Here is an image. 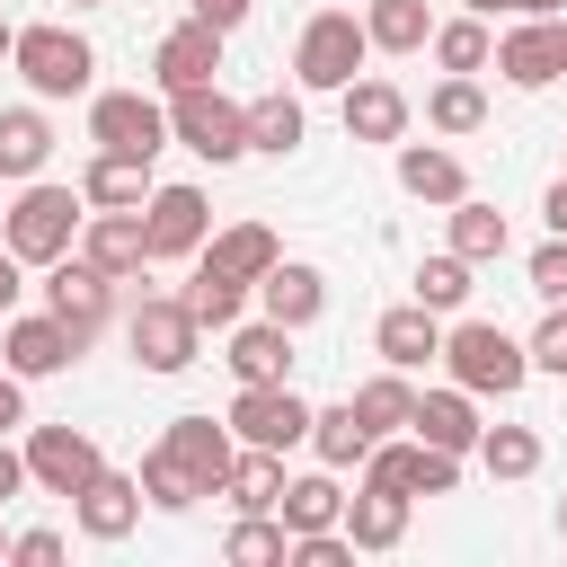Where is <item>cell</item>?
I'll return each mask as SVG.
<instances>
[{"label":"cell","mask_w":567,"mask_h":567,"mask_svg":"<svg viewBox=\"0 0 567 567\" xmlns=\"http://www.w3.org/2000/svg\"><path fill=\"white\" fill-rule=\"evenodd\" d=\"M80 221H89V204H80V186H53V177H27V186H18V204H0V248H9L18 266H53V257H71V239H80Z\"/></svg>","instance_id":"1"},{"label":"cell","mask_w":567,"mask_h":567,"mask_svg":"<svg viewBox=\"0 0 567 567\" xmlns=\"http://www.w3.org/2000/svg\"><path fill=\"white\" fill-rule=\"evenodd\" d=\"M470 399H514L523 381H532V354H523V337H505L496 319H461V328H443V354H434Z\"/></svg>","instance_id":"2"},{"label":"cell","mask_w":567,"mask_h":567,"mask_svg":"<svg viewBox=\"0 0 567 567\" xmlns=\"http://www.w3.org/2000/svg\"><path fill=\"white\" fill-rule=\"evenodd\" d=\"M168 142H186L195 159L230 168V159H248V106L221 97V80H204V89H168Z\"/></svg>","instance_id":"3"},{"label":"cell","mask_w":567,"mask_h":567,"mask_svg":"<svg viewBox=\"0 0 567 567\" xmlns=\"http://www.w3.org/2000/svg\"><path fill=\"white\" fill-rule=\"evenodd\" d=\"M9 71L35 89V97H80L89 89V71H97V53H89V35L80 27H18V44H9Z\"/></svg>","instance_id":"4"},{"label":"cell","mask_w":567,"mask_h":567,"mask_svg":"<svg viewBox=\"0 0 567 567\" xmlns=\"http://www.w3.org/2000/svg\"><path fill=\"white\" fill-rule=\"evenodd\" d=\"M363 62H372V35H363L354 9H319V18L301 27V44H292V80H301V89H328V97H337Z\"/></svg>","instance_id":"5"},{"label":"cell","mask_w":567,"mask_h":567,"mask_svg":"<svg viewBox=\"0 0 567 567\" xmlns=\"http://www.w3.org/2000/svg\"><path fill=\"white\" fill-rule=\"evenodd\" d=\"M124 346H133V363L142 372H186L195 354H204V328H195V310L177 301V292H142V310L124 319Z\"/></svg>","instance_id":"6"},{"label":"cell","mask_w":567,"mask_h":567,"mask_svg":"<svg viewBox=\"0 0 567 567\" xmlns=\"http://www.w3.org/2000/svg\"><path fill=\"white\" fill-rule=\"evenodd\" d=\"M89 142L124 151V159H159L168 151V106L151 89H97L89 97Z\"/></svg>","instance_id":"7"},{"label":"cell","mask_w":567,"mask_h":567,"mask_svg":"<svg viewBox=\"0 0 567 567\" xmlns=\"http://www.w3.org/2000/svg\"><path fill=\"white\" fill-rule=\"evenodd\" d=\"M221 425L239 443H257V452H292V443H310V399L292 381H239V399H230Z\"/></svg>","instance_id":"8"},{"label":"cell","mask_w":567,"mask_h":567,"mask_svg":"<svg viewBox=\"0 0 567 567\" xmlns=\"http://www.w3.org/2000/svg\"><path fill=\"white\" fill-rule=\"evenodd\" d=\"M97 470H106L97 434H80V425H35V434H27V487H44V496H80Z\"/></svg>","instance_id":"9"},{"label":"cell","mask_w":567,"mask_h":567,"mask_svg":"<svg viewBox=\"0 0 567 567\" xmlns=\"http://www.w3.org/2000/svg\"><path fill=\"white\" fill-rule=\"evenodd\" d=\"M514 89H549V80H567V9L558 18H514L505 35H496V53H487Z\"/></svg>","instance_id":"10"},{"label":"cell","mask_w":567,"mask_h":567,"mask_svg":"<svg viewBox=\"0 0 567 567\" xmlns=\"http://www.w3.org/2000/svg\"><path fill=\"white\" fill-rule=\"evenodd\" d=\"M142 239H151V266H159V257H195V248L213 239L204 186H151V195H142Z\"/></svg>","instance_id":"11"},{"label":"cell","mask_w":567,"mask_h":567,"mask_svg":"<svg viewBox=\"0 0 567 567\" xmlns=\"http://www.w3.org/2000/svg\"><path fill=\"white\" fill-rule=\"evenodd\" d=\"M89 354V337L80 328H62L53 310H35V319H9L0 328V363L18 372V381H53V372H71Z\"/></svg>","instance_id":"12"},{"label":"cell","mask_w":567,"mask_h":567,"mask_svg":"<svg viewBox=\"0 0 567 567\" xmlns=\"http://www.w3.org/2000/svg\"><path fill=\"white\" fill-rule=\"evenodd\" d=\"M44 310L97 346V328H106V310H115V284H106V275L71 248V257H53V266H44Z\"/></svg>","instance_id":"13"},{"label":"cell","mask_w":567,"mask_h":567,"mask_svg":"<svg viewBox=\"0 0 567 567\" xmlns=\"http://www.w3.org/2000/svg\"><path fill=\"white\" fill-rule=\"evenodd\" d=\"M159 452L195 478V496H221V478H230V452H239V434L221 425V416H168V434H159Z\"/></svg>","instance_id":"14"},{"label":"cell","mask_w":567,"mask_h":567,"mask_svg":"<svg viewBox=\"0 0 567 567\" xmlns=\"http://www.w3.org/2000/svg\"><path fill=\"white\" fill-rule=\"evenodd\" d=\"M337 115H346V142H408V89L399 80H372V71H354L346 89H337Z\"/></svg>","instance_id":"15"},{"label":"cell","mask_w":567,"mask_h":567,"mask_svg":"<svg viewBox=\"0 0 567 567\" xmlns=\"http://www.w3.org/2000/svg\"><path fill=\"white\" fill-rule=\"evenodd\" d=\"M151 80H159V89H204V80H221V27H204V18L168 27V35L151 44Z\"/></svg>","instance_id":"16"},{"label":"cell","mask_w":567,"mask_h":567,"mask_svg":"<svg viewBox=\"0 0 567 567\" xmlns=\"http://www.w3.org/2000/svg\"><path fill=\"white\" fill-rule=\"evenodd\" d=\"M106 284H133L142 266H151V239H142V213H89L80 221V239H71Z\"/></svg>","instance_id":"17"},{"label":"cell","mask_w":567,"mask_h":567,"mask_svg":"<svg viewBox=\"0 0 567 567\" xmlns=\"http://www.w3.org/2000/svg\"><path fill=\"white\" fill-rule=\"evenodd\" d=\"M372 354H381L390 372H425V363L443 354V310H425V301L381 310V319H372Z\"/></svg>","instance_id":"18"},{"label":"cell","mask_w":567,"mask_h":567,"mask_svg":"<svg viewBox=\"0 0 567 567\" xmlns=\"http://www.w3.org/2000/svg\"><path fill=\"white\" fill-rule=\"evenodd\" d=\"M257 301H266V319H284V328H310V319L328 310V275H319L310 257H275V266L257 275Z\"/></svg>","instance_id":"19"},{"label":"cell","mask_w":567,"mask_h":567,"mask_svg":"<svg viewBox=\"0 0 567 567\" xmlns=\"http://www.w3.org/2000/svg\"><path fill=\"white\" fill-rule=\"evenodd\" d=\"M71 523H80L89 540H124V532L142 523V478H124V470H97V478L71 496Z\"/></svg>","instance_id":"20"},{"label":"cell","mask_w":567,"mask_h":567,"mask_svg":"<svg viewBox=\"0 0 567 567\" xmlns=\"http://www.w3.org/2000/svg\"><path fill=\"white\" fill-rule=\"evenodd\" d=\"M195 257H204L213 275H230V284H248V292H257V275H266V266L284 257V239H275L266 221H230V230H213V239H204Z\"/></svg>","instance_id":"21"},{"label":"cell","mask_w":567,"mask_h":567,"mask_svg":"<svg viewBox=\"0 0 567 567\" xmlns=\"http://www.w3.org/2000/svg\"><path fill=\"white\" fill-rule=\"evenodd\" d=\"M346 540H354V558L399 549V540H408V496H399V487H354V496H346Z\"/></svg>","instance_id":"22"},{"label":"cell","mask_w":567,"mask_h":567,"mask_svg":"<svg viewBox=\"0 0 567 567\" xmlns=\"http://www.w3.org/2000/svg\"><path fill=\"white\" fill-rule=\"evenodd\" d=\"M399 186H408L416 204H461V195H470V168H461V151H443V142H399Z\"/></svg>","instance_id":"23"},{"label":"cell","mask_w":567,"mask_h":567,"mask_svg":"<svg viewBox=\"0 0 567 567\" xmlns=\"http://www.w3.org/2000/svg\"><path fill=\"white\" fill-rule=\"evenodd\" d=\"M142 195H151V159L97 151V159L80 168V204H89V213H142Z\"/></svg>","instance_id":"24"},{"label":"cell","mask_w":567,"mask_h":567,"mask_svg":"<svg viewBox=\"0 0 567 567\" xmlns=\"http://www.w3.org/2000/svg\"><path fill=\"white\" fill-rule=\"evenodd\" d=\"M221 363H230L239 381H292V328H284V319H239Z\"/></svg>","instance_id":"25"},{"label":"cell","mask_w":567,"mask_h":567,"mask_svg":"<svg viewBox=\"0 0 567 567\" xmlns=\"http://www.w3.org/2000/svg\"><path fill=\"white\" fill-rule=\"evenodd\" d=\"M416 443H443V452H470L478 443V399L452 381V390H416V416H408Z\"/></svg>","instance_id":"26"},{"label":"cell","mask_w":567,"mask_h":567,"mask_svg":"<svg viewBox=\"0 0 567 567\" xmlns=\"http://www.w3.org/2000/svg\"><path fill=\"white\" fill-rule=\"evenodd\" d=\"M44 159H53V124H44V106H0V186L44 177Z\"/></svg>","instance_id":"27"},{"label":"cell","mask_w":567,"mask_h":567,"mask_svg":"<svg viewBox=\"0 0 567 567\" xmlns=\"http://www.w3.org/2000/svg\"><path fill=\"white\" fill-rule=\"evenodd\" d=\"M275 523H284V532H328V523H346V487H337V470L319 461L310 478H284Z\"/></svg>","instance_id":"28"},{"label":"cell","mask_w":567,"mask_h":567,"mask_svg":"<svg viewBox=\"0 0 567 567\" xmlns=\"http://www.w3.org/2000/svg\"><path fill=\"white\" fill-rule=\"evenodd\" d=\"M381 434L363 425V408L354 399H337V408H310V452L328 461V470H363V452H372Z\"/></svg>","instance_id":"29"},{"label":"cell","mask_w":567,"mask_h":567,"mask_svg":"<svg viewBox=\"0 0 567 567\" xmlns=\"http://www.w3.org/2000/svg\"><path fill=\"white\" fill-rule=\"evenodd\" d=\"M301 133H310V115H301V89H266V97H248V151H275V159H292V151H301Z\"/></svg>","instance_id":"30"},{"label":"cell","mask_w":567,"mask_h":567,"mask_svg":"<svg viewBox=\"0 0 567 567\" xmlns=\"http://www.w3.org/2000/svg\"><path fill=\"white\" fill-rule=\"evenodd\" d=\"M443 213H452V257H470V266H496V257L514 248V230H505V213H496V204L461 195V204H443Z\"/></svg>","instance_id":"31"},{"label":"cell","mask_w":567,"mask_h":567,"mask_svg":"<svg viewBox=\"0 0 567 567\" xmlns=\"http://www.w3.org/2000/svg\"><path fill=\"white\" fill-rule=\"evenodd\" d=\"M221 496H230L239 514H275V496H284V452H257V443H239V452H230V478H221Z\"/></svg>","instance_id":"32"},{"label":"cell","mask_w":567,"mask_h":567,"mask_svg":"<svg viewBox=\"0 0 567 567\" xmlns=\"http://www.w3.org/2000/svg\"><path fill=\"white\" fill-rule=\"evenodd\" d=\"M363 35H372V53H425L434 9H425V0H372V9H363Z\"/></svg>","instance_id":"33"},{"label":"cell","mask_w":567,"mask_h":567,"mask_svg":"<svg viewBox=\"0 0 567 567\" xmlns=\"http://www.w3.org/2000/svg\"><path fill=\"white\" fill-rule=\"evenodd\" d=\"M425 124H434V133H478V124H487V89H478V71H443L434 97H425Z\"/></svg>","instance_id":"34"},{"label":"cell","mask_w":567,"mask_h":567,"mask_svg":"<svg viewBox=\"0 0 567 567\" xmlns=\"http://www.w3.org/2000/svg\"><path fill=\"white\" fill-rule=\"evenodd\" d=\"M186 310H195V328H239V310H248V284H230V275H213L204 257H195V275H186V292H177Z\"/></svg>","instance_id":"35"},{"label":"cell","mask_w":567,"mask_h":567,"mask_svg":"<svg viewBox=\"0 0 567 567\" xmlns=\"http://www.w3.org/2000/svg\"><path fill=\"white\" fill-rule=\"evenodd\" d=\"M470 452H478L487 478H532V470H540V434H532V425H478Z\"/></svg>","instance_id":"36"},{"label":"cell","mask_w":567,"mask_h":567,"mask_svg":"<svg viewBox=\"0 0 567 567\" xmlns=\"http://www.w3.org/2000/svg\"><path fill=\"white\" fill-rule=\"evenodd\" d=\"M354 408H363V425H372V434H408V416H416V390H408V372H390V363H381V372L354 390Z\"/></svg>","instance_id":"37"},{"label":"cell","mask_w":567,"mask_h":567,"mask_svg":"<svg viewBox=\"0 0 567 567\" xmlns=\"http://www.w3.org/2000/svg\"><path fill=\"white\" fill-rule=\"evenodd\" d=\"M425 44H434V62H443V71H487V53H496L487 18H443Z\"/></svg>","instance_id":"38"},{"label":"cell","mask_w":567,"mask_h":567,"mask_svg":"<svg viewBox=\"0 0 567 567\" xmlns=\"http://www.w3.org/2000/svg\"><path fill=\"white\" fill-rule=\"evenodd\" d=\"M284 540H292V532H284L275 514H239L230 540H221V558H230V567H284Z\"/></svg>","instance_id":"39"},{"label":"cell","mask_w":567,"mask_h":567,"mask_svg":"<svg viewBox=\"0 0 567 567\" xmlns=\"http://www.w3.org/2000/svg\"><path fill=\"white\" fill-rule=\"evenodd\" d=\"M416 301L452 319V310L470 301V257H452V248H443V257H425V266H416Z\"/></svg>","instance_id":"40"},{"label":"cell","mask_w":567,"mask_h":567,"mask_svg":"<svg viewBox=\"0 0 567 567\" xmlns=\"http://www.w3.org/2000/svg\"><path fill=\"white\" fill-rule=\"evenodd\" d=\"M133 478H142V505H159V514H186V505H195V478H186L159 443L142 452V470H133Z\"/></svg>","instance_id":"41"},{"label":"cell","mask_w":567,"mask_h":567,"mask_svg":"<svg viewBox=\"0 0 567 567\" xmlns=\"http://www.w3.org/2000/svg\"><path fill=\"white\" fill-rule=\"evenodd\" d=\"M284 567H354L346 523H328V532H292V540H284Z\"/></svg>","instance_id":"42"},{"label":"cell","mask_w":567,"mask_h":567,"mask_svg":"<svg viewBox=\"0 0 567 567\" xmlns=\"http://www.w3.org/2000/svg\"><path fill=\"white\" fill-rule=\"evenodd\" d=\"M523 354H532V372H549V381H567V301H549V319L523 337Z\"/></svg>","instance_id":"43"},{"label":"cell","mask_w":567,"mask_h":567,"mask_svg":"<svg viewBox=\"0 0 567 567\" xmlns=\"http://www.w3.org/2000/svg\"><path fill=\"white\" fill-rule=\"evenodd\" d=\"M532 292H540V301H567V239H558V230L532 248Z\"/></svg>","instance_id":"44"},{"label":"cell","mask_w":567,"mask_h":567,"mask_svg":"<svg viewBox=\"0 0 567 567\" xmlns=\"http://www.w3.org/2000/svg\"><path fill=\"white\" fill-rule=\"evenodd\" d=\"M62 549H71L62 532H9V558H18V567H53Z\"/></svg>","instance_id":"45"},{"label":"cell","mask_w":567,"mask_h":567,"mask_svg":"<svg viewBox=\"0 0 567 567\" xmlns=\"http://www.w3.org/2000/svg\"><path fill=\"white\" fill-rule=\"evenodd\" d=\"M9 425H27V381H18V372H0V434H9Z\"/></svg>","instance_id":"46"},{"label":"cell","mask_w":567,"mask_h":567,"mask_svg":"<svg viewBox=\"0 0 567 567\" xmlns=\"http://www.w3.org/2000/svg\"><path fill=\"white\" fill-rule=\"evenodd\" d=\"M248 9H257V0H195V18H204V27H221V35H230Z\"/></svg>","instance_id":"47"},{"label":"cell","mask_w":567,"mask_h":567,"mask_svg":"<svg viewBox=\"0 0 567 567\" xmlns=\"http://www.w3.org/2000/svg\"><path fill=\"white\" fill-rule=\"evenodd\" d=\"M496 9H505V18H558L567 0H478V18H496Z\"/></svg>","instance_id":"48"},{"label":"cell","mask_w":567,"mask_h":567,"mask_svg":"<svg viewBox=\"0 0 567 567\" xmlns=\"http://www.w3.org/2000/svg\"><path fill=\"white\" fill-rule=\"evenodd\" d=\"M18 292H27V266H18V257H9V248H0V319H9V310H18Z\"/></svg>","instance_id":"49"},{"label":"cell","mask_w":567,"mask_h":567,"mask_svg":"<svg viewBox=\"0 0 567 567\" xmlns=\"http://www.w3.org/2000/svg\"><path fill=\"white\" fill-rule=\"evenodd\" d=\"M18 487H27V452H9V443H0V505H9Z\"/></svg>","instance_id":"50"},{"label":"cell","mask_w":567,"mask_h":567,"mask_svg":"<svg viewBox=\"0 0 567 567\" xmlns=\"http://www.w3.org/2000/svg\"><path fill=\"white\" fill-rule=\"evenodd\" d=\"M540 213H549V230H558V239H567V177H558V186H549V204H540Z\"/></svg>","instance_id":"51"},{"label":"cell","mask_w":567,"mask_h":567,"mask_svg":"<svg viewBox=\"0 0 567 567\" xmlns=\"http://www.w3.org/2000/svg\"><path fill=\"white\" fill-rule=\"evenodd\" d=\"M9 44H18V27H9V18H0V62H9Z\"/></svg>","instance_id":"52"},{"label":"cell","mask_w":567,"mask_h":567,"mask_svg":"<svg viewBox=\"0 0 567 567\" xmlns=\"http://www.w3.org/2000/svg\"><path fill=\"white\" fill-rule=\"evenodd\" d=\"M558 540H567V496H558Z\"/></svg>","instance_id":"53"},{"label":"cell","mask_w":567,"mask_h":567,"mask_svg":"<svg viewBox=\"0 0 567 567\" xmlns=\"http://www.w3.org/2000/svg\"><path fill=\"white\" fill-rule=\"evenodd\" d=\"M71 9H106V0H71Z\"/></svg>","instance_id":"54"},{"label":"cell","mask_w":567,"mask_h":567,"mask_svg":"<svg viewBox=\"0 0 567 567\" xmlns=\"http://www.w3.org/2000/svg\"><path fill=\"white\" fill-rule=\"evenodd\" d=\"M0 558H9V532H0Z\"/></svg>","instance_id":"55"}]
</instances>
